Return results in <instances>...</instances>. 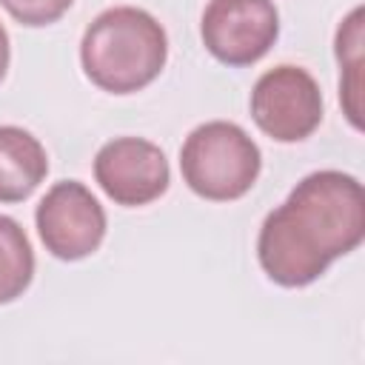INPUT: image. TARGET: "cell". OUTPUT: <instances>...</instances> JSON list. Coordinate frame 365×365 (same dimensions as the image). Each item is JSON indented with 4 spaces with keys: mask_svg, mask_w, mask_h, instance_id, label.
<instances>
[{
    "mask_svg": "<svg viewBox=\"0 0 365 365\" xmlns=\"http://www.w3.org/2000/svg\"><path fill=\"white\" fill-rule=\"evenodd\" d=\"M94 180L125 208L148 205L168 191L171 168L160 145L143 137H114L94 157Z\"/></svg>",
    "mask_w": 365,
    "mask_h": 365,
    "instance_id": "obj_7",
    "label": "cell"
},
{
    "mask_svg": "<svg viewBox=\"0 0 365 365\" xmlns=\"http://www.w3.org/2000/svg\"><path fill=\"white\" fill-rule=\"evenodd\" d=\"M251 117L277 143H299L322 123V91L299 66H274L251 88Z\"/></svg>",
    "mask_w": 365,
    "mask_h": 365,
    "instance_id": "obj_4",
    "label": "cell"
},
{
    "mask_svg": "<svg viewBox=\"0 0 365 365\" xmlns=\"http://www.w3.org/2000/svg\"><path fill=\"white\" fill-rule=\"evenodd\" d=\"M9 60H11V46H9V31L3 29V23H0V80L6 77V71H9Z\"/></svg>",
    "mask_w": 365,
    "mask_h": 365,
    "instance_id": "obj_12",
    "label": "cell"
},
{
    "mask_svg": "<svg viewBox=\"0 0 365 365\" xmlns=\"http://www.w3.org/2000/svg\"><path fill=\"white\" fill-rule=\"evenodd\" d=\"M336 57L342 66L339 77V100L345 106V114L354 128H362V83H359V68H362V9H354L339 31H336Z\"/></svg>",
    "mask_w": 365,
    "mask_h": 365,
    "instance_id": "obj_10",
    "label": "cell"
},
{
    "mask_svg": "<svg viewBox=\"0 0 365 365\" xmlns=\"http://www.w3.org/2000/svg\"><path fill=\"white\" fill-rule=\"evenodd\" d=\"M365 237V194L351 174L325 168L302 177L257 237V257L271 282L305 288Z\"/></svg>",
    "mask_w": 365,
    "mask_h": 365,
    "instance_id": "obj_1",
    "label": "cell"
},
{
    "mask_svg": "<svg viewBox=\"0 0 365 365\" xmlns=\"http://www.w3.org/2000/svg\"><path fill=\"white\" fill-rule=\"evenodd\" d=\"M202 46L225 66H254L279 37L274 0H208L200 20Z\"/></svg>",
    "mask_w": 365,
    "mask_h": 365,
    "instance_id": "obj_5",
    "label": "cell"
},
{
    "mask_svg": "<svg viewBox=\"0 0 365 365\" xmlns=\"http://www.w3.org/2000/svg\"><path fill=\"white\" fill-rule=\"evenodd\" d=\"M48 174V157L40 140L20 125H0V202H20Z\"/></svg>",
    "mask_w": 365,
    "mask_h": 365,
    "instance_id": "obj_8",
    "label": "cell"
},
{
    "mask_svg": "<svg viewBox=\"0 0 365 365\" xmlns=\"http://www.w3.org/2000/svg\"><path fill=\"white\" fill-rule=\"evenodd\" d=\"M74 0H0V6L23 26H48L57 23Z\"/></svg>",
    "mask_w": 365,
    "mask_h": 365,
    "instance_id": "obj_11",
    "label": "cell"
},
{
    "mask_svg": "<svg viewBox=\"0 0 365 365\" xmlns=\"http://www.w3.org/2000/svg\"><path fill=\"white\" fill-rule=\"evenodd\" d=\"M34 251L17 220L0 214V305L14 302L31 285Z\"/></svg>",
    "mask_w": 365,
    "mask_h": 365,
    "instance_id": "obj_9",
    "label": "cell"
},
{
    "mask_svg": "<svg viewBox=\"0 0 365 365\" xmlns=\"http://www.w3.org/2000/svg\"><path fill=\"white\" fill-rule=\"evenodd\" d=\"M262 168L259 145L228 120L197 125L180 148V171L185 185L211 202L245 197Z\"/></svg>",
    "mask_w": 365,
    "mask_h": 365,
    "instance_id": "obj_3",
    "label": "cell"
},
{
    "mask_svg": "<svg viewBox=\"0 0 365 365\" xmlns=\"http://www.w3.org/2000/svg\"><path fill=\"white\" fill-rule=\"evenodd\" d=\"M168 60L165 29L145 9L114 6L100 11L80 43L86 77L108 94H134L151 86Z\"/></svg>",
    "mask_w": 365,
    "mask_h": 365,
    "instance_id": "obj_2",
    "label": "cell"
},
{
    "mask_svg": "<svg viewBox=\"0 0 365 365\" xmlns=\"http://www.w3.org/2000/svg\"><path fill=\"white\" fill-rule=\"evenodd\" d=\"M34 222L46 251L66 262L91 257L106 237V211L77 180L54 182L40 200Z\"/></svg>",
    "mask_w": 365,
    "mask_h": 365,
    "instance_id": "obj_6",
    "label": "cell"
}]
</instances>
